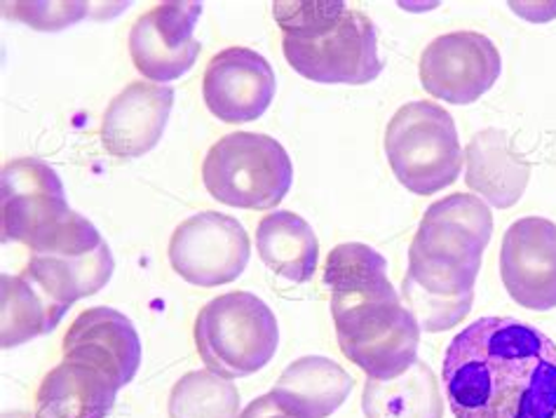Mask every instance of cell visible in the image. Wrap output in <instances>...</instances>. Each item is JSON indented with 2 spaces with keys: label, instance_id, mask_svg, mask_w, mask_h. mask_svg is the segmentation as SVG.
Returning a JSON list of instances; mask_svg holds the SVG:
<instances>
[{
  "label": "cell",
  "instance_id": "obj_1",
  "mask_svg": "<svg viewBox=\"0 0 556 418\" xmlns=\"http://www.w3.org/2000/svg\"><path fill=\"white\" fill-rule=\"evenodd\" d=\"M442 379L456 418H556V343L517 317H479L453 337Z\"/></svg>",
  "mask_w": 556,
  "mask_h": 418
},
{
  "label": "cell",
  "instance_id": "obj_2",
  "mask_svg": "<svg viewBox=\"0 0 556 418\" xmlns=\"http://www.w3.org/2000/svg\"><path fill=\"white\" fill-rule=\"evenodd\" d=\"M325 287L341 353L369 379H397L418 359L420 325L388 278V258L364 242L333 248Z\"/></svg>",
  "mask_w": 556,
  "mask_h": 418
},
{
  "label": "cell",
  "instance_id": "obj_3",
  "mask_svg": "<svg viewBox=\"0 0 556 418\" xmlns=\"http://www.w3.org/2000/svg\"><path fill=\"white\" fill-rule=\"evenodd\" d=\"M491 236L493 214L470 193L446 195L422 214L402 282L404 306L414 313L420 329L437 334L470 315Z\"/></svg>",
  "mask_w": 556,
  "mask_h": 418
},
{
  "label": "cell",
  "instance_id": "obj_4",
  "mask_svg": "<svg viewBox=\"0 0 556 418\" xmlns=\"http://www.w3.org/2000/svg\"><path fill=\"white\" fill-rule=\"evenodd\" d=\"M282 52L299 76L321 85H369L383 74L378 31L367 14L343 0L273 3Z\"/></svg>",
  "mask_w": 556,
  "mask_h": 418
},
{
  "label": "cell",
  "instance_id": "obj_5",
  "mask_svg": "<svg viewBox=\"0 0 556 418\" xmlns=\"http://www.w3.org/2000/svg\"><path fill=\"white\" fill-rule=\"evenodd\" d=\"M277 343V317L252 292L222 294L198 313V353L210 371L228 381L261 371L275 357Z\"/></svg>",
  "mask_w": 556,
  "mask_h": 418
},
{
  "label": "cell",
  "instance_id": "obj_6",
  "mask_svg": "<svg viewBox=\"0 0 556 418\" xmlns=\"http://www.w3.org/2000/svg\"><path fill=\"white\" fill-rule=\"evenodd\" d=\"M386 155L406 191L432 195L456 183L463 149L453 115L434 102H408L386 129Z\"/></svg>",
  "mask_w": 556,
  "mask_h": 418
},
{
  "label": "cell",
  "instance_id": "obj_7",
  "mask_svg": "<svg viewBox=\"0 0 556 418\" xmlns=\"http://www.w3.org/2000/svg\"><path fill=\"white\" fill-rule=\"evenodd\" d=\"M204 189L238 210H275L294 181V165L280 141L256 132L218 139L202 163Z\"/></svg>",
  "mask_w": 556,
  "mask_h": 418
},
{
  "label": "cell",
  "instance_id": "obj_8",
  "mask_svg": "<svg viewBox=\"0 0 556 418\" xmlns=\"http://www.w3.org/2000/svg\"><path fill=\"white\" fill-rule=\"evenodd\" d=\"M115 258L109 242L83 214L68 219L31 248L24 276L31 278L56 306L71 308L85 296L99 294L113 278Z\"/></svg>",
  "mask_w": 556,
  "mask_h": 418
},
{
  "label": "cell",
  "instance_id": "obj_9",
  "mask_svg": "<svg viewBox=\"0 0 556 418\" xmlns=\"http://www.w3.org/2000/svg\"><path fill=\"white\" fill-rule=\"evenodd\" d=\"M252 256L244 226L222 212L188 216L169 240V264L195 287H218L238 280Z\"/></svg>",
  "mask_w": 556,
  "mask_h": 418
},
{
  "label": "cell",
  "instance_id": "obj_10",
  "mask_svg": "<svg viewBox=\"0 0 556 418\" xmlns=\"http://www.w3.org/2000/svg\"><path fill=\"white\" fill-rule=\"evenodd\" d=\"M3 242H22L28 250L60 228L73 212L64 183L40 157H17L0 175Z\"/></svg>",
  "mask_w": 556,
  "mask_h": 418
},
{
  "label": "cell",
  "instance_id": "obj_11",
  "mask_svg": "<svg viewBox=\"0 0 556 418\" xmlns=\"http://www.w3.org/2000/svg\"><path fill=\"white\" fill-rule=\"evenodd\" d=\"M503 60L495 42L477 31L434 38L420 56V85L453 106L475 104L501 78Z\"/></svg>",
  "mask_w": 556,
  "mask_h": 418
},
{
  "label": "cell",
  "instance_id": "obj_12",
  "mask_svg": "<svg viewBox=\"0 0 556 418\" xmlns=\"http://www.w3.org/2000/svg\"><path fill=\"white\" fill-rule=\"evenodd\" d=\"M202 3H160L135 22L129 31V54L146 80L167 85L195 66L202 50L195 26Z\"/></svg>",
  "mask_w": 556,
  "mask_h": 418
},
{
  "label": "cell",
  "instance_id": "obj_13",
  "mask_svg": "<svg viewBox=\"0 0 556 418\" xmlns=\"http://www.w3.org/2000/svg\"><path fill=\"white\" fill-rule=\"evenodd\" d=\"M501 278L519 306L547 313L556 308V224L523 216L505 230Z\"/></svg>",
  "mask_w": 556,
  "mask_h": 418
},
{
  "label": "cell",
  "instance_id": "obj_14",
  "mask_svg": "<svg viewBox=\"0 0 556 418\" xmlns=\"http://www.w3.org/2000/svg\"><path fill=\"white\" fill-rule=\"evenodd\" d=\"M275 71L266 56L252 48H226L212 56L204 71V104L222 123L258 121L273 104Z\"/></svg>",
  "mask_w": 556,
  "mask_h": 418
},
{
  "label": "cell",
  "instance_id": "obj_15",
  "mask_svg": "<svg viewBox=\"0 0 556 418\" xmlns=\"http://www.w3.org/2000/svg\"><path fill=\"white\" fill-rule=\"evenodd\" d=\"M64 359L94 367L118 385L135 381L141 367L137 327L121 311L97 306L83 311L64 337Z\"/></svg>",
  "mask_w": 556,
  "mask_h": 418
},
{
  "label": "cell",
  "instance_id": "obj_16",
  "mask_svg": "<svg viewBox=\"0 0 556 418\" xmlns=\"http://www.w3.org/2000/svg\"><path fill=\"white\" fill-rule=\"evenodd\" d=\"M174 90L157 83H131L113 99L101 121V143L115 157H141L157 147L169 123Z\"/></svg>",
  "mask_w": 556,
  "mask_h": 418
},
{
  "label": "cell",
  "instance_id": "obj_17",
  "mask_svg": "<svg viewBox=\"0 0 556 418\" xmlns=\"http://www.w3.org/2000/svg\"><path fill=\"white\" fill-rule=\"evenodd\" d=\"M355 381L329 357L308 355L291 363L277 379L273 397L299 418H329L353 393Z\"/></svg>",
  "mask_w": 556,
  "mask_h": 418
},
{
  "label": "cell",
  "instance_id": "obj_18",
  "mask_svg": "<svg viewBox=\"0 0 556 418\" xmlns=\"http://www.w3.org/2000/svg\"><path fill=\"white\" fill-rule=\"evenodd\" d=\"M465 165V183L501 210L519 203L531 175L529 163L509 149L507 135L495 127L475 135L467 143Z\"/></svg>",
  "mask_w": 556,
  "mask_h": 418
},
{
  "label": "cell",
  "instance_id": "obj_19",
  "mask_svg": "<svg viewBox=\"0 0 556 418\" xmlns=\"http://www.w3.org/2000/svg\"><path fill=\"white\" fill-rule=\"evenodd\" d=\"M121 388L106 373L80 363H64L42 379L36 418H106Z\"/></svg>",
  "mask_w": 556,
  "mask_h": 418
},
{
  "label": "cell",
  "instance_id": "obj_20",
  "mask_svg": "<svg viewBox=\"0 0 556 418\" xmlns=\"http://www.w3.org/2000/svg\"><path fill=\"white\" fill-rule=\"evenodd\" d=\"M261 262L277 276L303 284L308 282L319 262V240L313 226L294 212H270L256 230Z\"/></svg>",
  "mask_w": 556,
  "mask_h": 418
},
{
  "label": "cell",
  "instance_id": "obj_21",
  "mask_svg": "<svg viewBox=\"0 0 556 418\" xmlns=\"http://www.w3.org/2000/svg\"><path fill=\"white\" fill-rule=\"evenodd\" d=\"M362 409L367 418H444V397L434 371L416 359L397 379H367Z\"/></svg>",
  "mask_w": 556,
  "mask_h": 418
},
{
  "label": "cell",
  "instance_id": "obj_22",
  "mask_svg": "<svg viewBox=\"0 0 556 418\" xmlns=\"http://www.w3.org/2000/svg\"><path fill=\"white\" fill-rule=\"evenodd\" d=\"M66 308L56 306L40 287L22 276H3L0 280V345H17L36 337L50 334L62 322Z\"/></svg>",
  "mask_w": 556,
  "mask_h": 418
},
{
  "label": "cell",
  "instance_id": "obj_23",
  "mask_svg": "<svg viewBox=\"0 0 556 418\" xmlns=\"http://www.w3.org/2000/svg\"><path fill=\"white\" fill-rule=\"evenodd\" d=\"M169 418H240V393L232 381L214 371H188L174 383Z\"/></svg>",
  "mask_w": 556,
  "mask_h": 418
},
{
  "label": "cell",
  "instance_id": "obj_24",
  "mask_svg": "<svg viewBox=\"0 0 556 418\" xmlns=\"http://www.w3.org/2000/svg\"><path fill=\"white\" fill-rule=\"evenodd\" d=\"M90 12L87 3H3L8 20L24 22L38 31H60L80 22Z\"/></svg>",
  "mask_w": 556,
  "mask_h": 418
},
{
  "label": "cell",
  "instance_id": "obj_25",
  "mask_svg": "<svg viewBox=\"0 0 556 418\" xmlns=\"http://www.w3.org/2000/svg\"><path fill=\"white\" fill-rule=\"evenodd\" d=\"M240 418H299V416L285 411L280 405H277V400L273 397V393H268V395L256 397L252 405H249L240 414Z\"/></svg>",
  "mask_w": 556,
  "mask_h": 418
},
{
  "label": "cell",
  "instance_id": "obj_26",
  "mask_svg": "<svg viewBox=\"0 0 556 418\" xmlns=\"http://www.w3.org/2000/svg\"><path fill=\"white\" fill-rule=\"evenodd\" d=\"M3 418H36V416L26 414V411H5V414H3Z\"/></svg>",
  "mask_w": 556,
  "mask_h": 418
}]
</instances>
